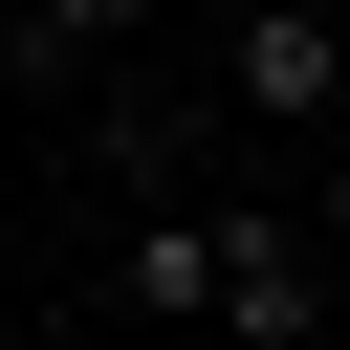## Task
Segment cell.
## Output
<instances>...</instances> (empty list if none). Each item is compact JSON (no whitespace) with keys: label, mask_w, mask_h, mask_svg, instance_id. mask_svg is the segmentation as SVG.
I'll return each mask as SVG.
<instances>
[{"label":"cell","mask_w":350,"mask_h":350,"mask_svg":"<svg viewBox=\"0 0 350 350\" xmlns=\"http://www.w3.org/2000/svg\"><path fill=\"white\" fill-rule=\"evenodd\" d=\"M219 350H306L328 328V262H306V219L284 197H219V306H197Z\"/></svg>","instance_id":"1"},{"label":"cell","mask_w":350,"mask_h":350,"mask_svg":"<svg viewBox=\"0 0 350 350\" xmlns=\"http://www.w3.org/2000/svg\"><path fill=\"white\" fill-rule=\"evenodd\" d=\"M328 66H350L328 0H241V22H219V109H241V131H328Z\"/></svg>","instance_id":"2"},{"label":"cell","mask_w":350,"mask_h":350,"mask_svg":"<svg viewBox=\"0 0 350 350\" xmlns=\"http://www.w3.org/2000/svg\"><path fill=\"white\" fill-rule=\"evenodd\" d=\"M219 306V197H153L131 219V328H197Z\"/></svg>","instance_id":"3"},{"label":"cell","mask_w":350,"mask_h":350,"mask_svg":"<svg viewBox=\"0 0 350 350\" xmlns=\"http://www.w3.org/2000/svg\"><path fill=\"white\" fill-rule=\"evenodd\" d=\"M131 22H153V0H22V22H0V88H88Z\"/></svg>","instance_id":"4"},{"label":"cell","mask_w":350,"mask_h":350,"mask_svg":"<svg viewBox=\"0 0 350 350\" xmlns=\"http://www.w3.org/2000/svg\"><path fill=\"white\" fill-rule=\"evenodd\" d=\"M306 262H350V153H328V197H306Z\"/></svg>","instance_id":"5"},{"label":"cell","mask_w":350,"mask_h":350,"mask_svg":"<svg viewBox=\"0 0 350 350\" xmlns=\"http://www.w3.org/2000/svg\"><path fill=\"white\" fill-rule=\"evenodd\" d=\"M328 153H350V66H328Z\"/></svg>","instance_id":"6"},{"label":"cell","mask_w":350,"mask_h":350,"mask_svg":"<svg viewBox=\"0 0 350 350\" xmlns=\"http://www.w3.org/2000/svg\"><path fill=\"white\" fill-rule=\"evenodd\" d=\"M153 350H219V328H153Z\"/></svg>","instance_id":"7"},{"label":"cell","mask_w":350,"mask_h":350,"mask_svg":"<svg viewBox=\"0 0 350 350\" xmlns=\"http://www.w3.org/2000/svg\"><path fill=\"white\" fill-rule=\"evenodd\" d=\"M306 350H350V306H328V328H306Z\"/></svg>","instance_id":"8"}]
</instances>
